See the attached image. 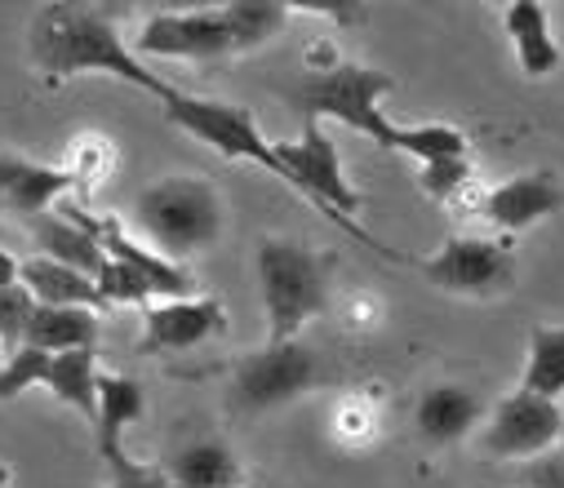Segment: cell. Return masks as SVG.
<instances>
[{"label":"cell","instance_id":"6da1fadb","mask_svg":"<svg viewBox=\"0 0 564 488\" xmlns=\"http://www.w3.org/2000/svg\"><path fill=\"white\" fill-rule=\"evenodd\" d=\"M28 58L32 67L50 80H76V76H116L133 89H143L152 98H161V107L178 94L165 76H156L143 58L133 54V45L120 36L116 19L107 10L94 6H72V0H58V6H45L32 28H28Z\"/></svg>","mask_w":564,"mask_h":488},{"label":"cell","instance_id":"7a4b0ae2","mask_svg":"<svg viewBox=\"0 0 564 488\" xmlns=\"http://www.w3.org/2000/svg\"><path fill=\"white\" fill-rule=\"evenodd\" d=\"M253 267L267 311V343H299V334L334 302V275H329L334 258L299 240L267 236L258 245Z\"/></svg>","mask_w":564,"mask_h":488},{"label":"cell","instance_id":"3957f363","mask_svg":"<svg viewBox=\"0 0 564 488\" xmlns=\"http://www.w3.org/2000/svg\"><path fill=\"white\" fill-rule=\"evenodd\" d=\"M129 218H133L138 240L165 253L170 262H187V258L214 249L223 236V223H227L218 187L205 178H192V174H174V178L143 187Z\"/></svg>","mask_w":564,"mask_h":488},{"label":"cell","instance_id":"277c9868","mask_svg":"<svg viewBox=\"0 0 564 488\" xmlns=\"http://www.w3.org/2000/svg\"><path fill=\"white\" fill-rule=\"evenodd\" d=\"M275 155L280 165L290 170V192H299L321 218H329L334 227H343L351 240H360L365 249H373L378 258H391L400 262V253L391 245H382L378 236H369L356 214L365 209V196L351 187L347 170H343V151L338 142L316 124V120H303V133L299 138H280L275 142Z\"/></svg>","mask_w":564,"mask_h":488},{"label":"cell","instance_id":"5b68a950","mask_svg":"<svg viewBox=\"0 0 564 488\" xmlns=\"http://www.w3.org/2000/svg\"><path fill=\"white\" fill-rule=\"evenodd\" d=\"M395 89V80L378 67H360V63H338L329 72H307L303 80L290 85V107L303 120H338L356 133H365L369 142H378L382 151L395 147V120H387L382 98Z\"/></svg>","mask_w":564,"mask_h":488},{"label":"cell","instance_id":"8992f818","mask_svg":"<svg viewBox=\"0 0 564 488\" xmlns=\"http://www.w3.org/2000/svg\"><path fill=\"white\" fill-rule=\"evenodd\" d=\"M165 120L174 129H183L187 138L214 147L218 155L227 160H249V165L275 174L280 183L290 187V170L280 165V155H275V142L258 129L253 111L240 107V102H214V98H192V94H174L165 102Z\"/></svg>","mask_w":564,"mask_h":488},{"label":"cell","instance_id":"52a82bcc","mask_svg":"<svg viewBox=\"0 0 564 488\" xmlns=\"http://www.w3.org/2000/svg\"><path fill=\"white\" fill-rule=\"evenodd\" d=\"M321 387V360L303 343H267L231 369V409L267 413Z\"/></svg>","mask_w":564,"mask_h":488},{"label":"cell","instance_id":"ba28073f","mask_svg":"<svg viewBox=\"0 0 564 488\" xmlns=\"http://www.w3.org/2000/svg\"><path fill=\"white\" fill-rule=\"evenodd\" d=\"M417 271L427 284L458 297H498L516 284V253L511 240L449 236L432 258L417 262Z\"/></svg>","mask_w":564,"mask_h":488},{"label":"cell","instance_id":"9c48e42d","mask_svg":"<svg viewBox=\"0 0 564 488\" xmlns=\"http://www.w3.org/2000/svg\"><path fill=\"white\" fill-rule=\"evenodd\" d=\"M564 440V409L555 400L511 391L507 400L494 404L485 431H480V453L494 462H533L551 453Z\"/></svg>","mask_w":564,"mask_h":488},{"label":"cell","instance_id":"30bf717a","mask_svg":"<svg viewBox=\"0 0 564 488\" xmlns=\"http://www.w3.org/2000/svg\"><path fill=\"white\" fill-rule=\"evenodd\" d=\"M138 58H183V63H209V58H231V28L223 6L214 10H161L152 14L133 36Z\"/></svg>","mask_w":564,"mask_h":488},{"label":"cell","instance_id":"8fae6325","mask_svg":"<svg viewBox=\"0 0 564 488\" xmlns=\"http://www.w3.org/2000/svg\"><path fill=\"white\" fill-rule=\"evenodd\" d=\"M94 236H98V245H102V253L111 258V262H124L129 271H138L152 289H156V302H178V297H196L200 293V284H196V275L183 267V262H170L165 253H156L152 245H143L138 236H129V227L120 223V218H111V214H89V209H76V205H67Z\"/></svg>","mask_w":564,"mask_h":488},{"label":"cell","instance_id":"7c38bea8","mask_svg":"<svg viewBox=\"0 0 564 488\" xmlns=\"http://www.w3.org/2000/svg\"><path fill=\"white\" fill-rule=\"evenodd\" d=\"M227 334V311L218 297H178V302H152L143 311V356L165 351H192L209 338Z\"/></svg>","mask_w":564,"mask_h":488},{"label":"cell","instance_id":"4fadbf2b","mask_svg":"<svg viewBox=\"0 0 564 488\" xmlns=\"http://www.w3.org/2000/svg\"><path fill=\"white\" fill-rule=\"evenodd\" d=\"M564 205V192H560V178L555 174H520V178H507L498 187L485 192V205H480V218L502 231V236H516V231H529L533 223L560 214Z\"/></svg>","mask_w":564,"mask_h":488},{"label":"cell","instance_id":"5bb4252c","mask_svg":"<svg viewBox=\"0 0 564 488\" xmlns=\"http://www.w3.org/2000/svg\"><path fill=\"white\" fill-rule=\"evenodd\" d=\"M28 227H32V240H36V253H41V258L63 262V267H72V271H80V275H89V280H98V271L107 267V253H102L98 236H94L67 205H58V209L45 214V218H32Z\"/></svg>","mask_w":564,"mask_h":488},{"label":"cell","instance_id":"9a60e30c","mask_svg":"<svg viewBox=\"0 0 564 488\" xmlns=\"http://www.w3.org/2000/svg\"><path fill=\"white\" fill-rule=\"evenodd\" d=\"M485 417V404L476 391L458 387V382H441V387H427L413 409V422H417V435L427 444H458L467 440Z\"/></svg>","mask_w":564,"mask_h":488},{"label":"cell","instance_id":"2e32d148","mask_svg":"<svg viewBox=\"0 0 564 488\" xmlns=\"http://www.w3.org/2000/svg\"><path fill=\"white\" fill-rule=\"evenodd\" d=\"M502 32H507L516 63L529 80H542L560 67V45L551 36V10L542 0H511L502 10Z\"/></svg>","mask_w":564,"mask_h":488},{"label":"cell","instance_id":"e0dca14e","mask_svg":"<svg viewBox=\"0 0 564 488\" xmlns=\"http://www.w3.org/2000/svg\"><path fill=\"white\" fill-rule=\"evenodd\" d=\"M161 466L174 488H245V466L227 440H192Z\"/></svg>","mask_w":564,"mask_h":488},{"label":"cell","instance_id":"ac0fdd59","mask_svg":"<svg viewBox=\"0 0 564 488\" xmlns=\"http://www.w3.org/2000/svg\"><path fill=\"white\" fill-rule=\"evenodd\" d=\"M98 311L85 306H36L23 347H36L45 356H67V351H98Z\"/></svg>","mask_w":564,"mask_h":488},{"label":"cell","instance_id":"d6986e66","mask_svg":"<svg viewBox=\"0 0 564 488\" xmlns=\"http://www.w3.org/2000/svg\"><path fill=\"white\" fill-rule=\"evenodd\" d=\"M148 413V391L143 382L120 378V373H98V417H94V440L102 462L124 453V431Z\"/></svg>","mask_w":564,"mask_h":488},{"label":"cell","instance_id":"ffe728a7","mask_svg":"<svg viewBox=\"0 0 564 488\" xmlns=\"http://www.w3.org/2000/svg\"><path fill=\"white\" fill-rule=\"evenodd\" d=\"M19 284L32 293L36 306H85V311H107L98 297V284L63 262H50L41 253L19 262Z\"/></svg>","mask_w":564,"mask_h":488},{"label":"cell","instance_id":"44dd1931","mask_svg":"<svg viewBox=\"0 0 564 488\" xmlns=\"http://www.w3.org/2000/svg\"><path fill=\"white\" fill-rule=\"evenodd\" d=\"M67 192H76V183L63 165H36V160L19 155L10 174V192H6V214H19L23 223L45 218L63 205Z\"/></svg>","mask_w":564,"mask_h":488},{"label":"cell","instance_id":"7402d4cb","mask_svg":"<svg viewBox=\"0 0 564 488\" xmlns=\"http://www.w3.org/2000/svg\"><path fill=\"white\" fill-rule=\"evenodd\" d=\"M98 351H67V356H50V373H45V391L76 409L89 426L98 417Z\"/></svg>","mask_w":564,"mask_h":488},{"label":"cell","instance_id":"603a6c76","mask_svg":"<svg viewBox=\"0 0 564 488\" xmlns=\"http://www.w3.org/2000/svg\"><path fill=\"white\" fill-rule=\"evenodd\" d=\"M520 391L560 404V395H564V324H533L529 329V356H524Z\"/></svg>","mask_w":564,"mask_h":488},{"label":"cell","instance_id":"cb8c5ba5","mask_svg":"<svg viewBox=\"0 0 564 488\" xmlns=\"http://www.w3.org/2000/svg\"><path fill=\"white\" fill-rule=\"evenodd\" d=\"M223 14H227V28H231V50L253 54L290 28L294 6L290 0H231V6H223Z\"/></svg>","mask_w":564,"mask_h":488},{"label":"cell","instance_id":"d4e9b609","mask_svg":"<svg viewBox=\"0 0 564 488\" xmlns=\"http://www.w3.org/2000/svg\"><path fill=\"white\" fill-rule=\"evenodd\" d=\"M391 151L417 160V165H436V160H467V155H471V138H467L458 124H445V120L400 124Z\"/></svg>","mask_w":564,"mask_h":488},{"label":"cell","instance_id":"484cf974","mask_svg":"<svg viewBox=\"0 0 564 488\" xmlns=\"http://www.w3.org/2000/svg\"><path fill=\"white\" fill-rule=\"evenodd\" d=\"M111 165H116V147L102 138V133H80L72 147H67V174H72V183L80 187V192H94L107 174H111Z\"/></svg>","mask_w":564,"mask_h":488},{"label":"cell","instance_id":"4316f807","mask_svg":"<svg viewBox=\"0 0 564 488\" xmlns=\"http://www.w3.org/2000/svg\"><path fill=\"white\" fill-rule=\"evenodd\" d=\"M98 297H102V306H152L156 302V289L138 275V271H129L124 262H111L107 258V267L98 271Z\"/></svg>","mask_w":564,"mask_h":488},{"label":"cell","instance_id":"83f0119b","mask_svg":"<svg viewBox=\"0 0 564 488\" xmlns=\"http://www.w3.org/2000/svg\"><path fill=\"white\" fill-rule=\"evenodd\" d=\"M50 373V356L36 347H19L6 365H0V400H19L32 387H45Z\"/></svg>","mask_w":564,"mask_h":488},{"label":"cell","instance_id":"f1b7e54d","mask_svg":"<svg viewBox=\"0 0 564 488\" xmlns=\"http://www.w3.org/2000/svg\"><path fill=\"white\" fill-rule=\"evenodd\" d=\"M36 302L23 284L14 289H0V347H23V329H28V319H32Z\"/></svg>","mask_w":564,"mask_h":488},{"label":"cell","instance_id":"f546056e","mask_svg":"<svg viewBox=\"0 0 564 488\" xmlns=\"http://www.w3.org/2000/svg\"><path fill=\"white\" fill-rule=\"evenodd\" d=\"M107 470H111V488H174L161 462H138L129 453L107 457Z\"/></svg>","mask_w":564,"mask_h":488},{"label":"cell","instance_id":"4dcf8cb0","mask_svg":"<svg viewBox=\"0 0 564 488\" xmlns=\"http://www.w3.org/2000/svg\"><path fill=\"white\" fill-rule=\"evenodd\" d=\"M334 426H338V440H343V444H365V440L373 435V426H378V409L365 404V395H347V400L338 404Z\"/></svg>","mask_w":564,"mask_h":488},{"label":"cell","instance_id":"1f68e13d","mask_svg":"<svg viewBox=\"0 0 564 488\" xmlns=\"http://www.w3.org/2000/svg\"><path fill=\"white\" fill-rule=\"evenodd\" d=\"M294 14H321V19H334L338 28H360L369 19V10L351 6V0H299Z\"/></svg>","mask_w":564,"mask_h":488},{"label":"cell","instance_id":"d6a6232c","mask_svg":"<svg viewBox=\"0 0 564 488\" xmlns=\"http://www.w3.org/2000/svg\"><path fill=\"white\" fill-rule=\"evenodd\" d=\"M529 488H564V448H551L533 462H524V479Z\"/></svg>","mask_w":564,"mask_h":488},{"label":"cell","instance_id":"836d02e7","mask_svg":"<svg viewBox=\"0 0 564 488\" xmlns=\"http://www.w3.org/2000/svg\"><path fill=\"white\" fill-rule=\"evenodd\" d=\"M19 262L23 258H14L10 249H0V289H14L19 284Z\"/></svg>","mask_w":564,"mask_h":488},{"label":"cell","instance_id":"e575fe53","mask_svg":"<svg viewBox=\"0 0 564 488\" xmlns=\"http://www.w3.org/2000/svg\"><path fill=\"white\" fill-rule=\"evenodd\" d=\"M19 155H0V214H6V192H10V174H14Z\"/></svg>","mask_w":564,"mask_h":488},{"label":"cell","instance_id":"d590c367","mask_svg":"<svg viewBox=\"0 0 564 488\" xmlns=\"http://www.w3.org/2000/svg\"><path fill=\"white\" fill-rule=\"evenodd\" d=\"M10 479H14V475H10V466H0V488H6Z\"/></svg>","mask_w":564,"mask_h":488},{"label":"cell","instance_id":"8d00e7d4","mask_svg":"<svg viewBox=\"0 0 564 488\" xmlns=\"http://www.w3.org/2000/svg\"><path fill=\"white\" fill-rule=\"evenodd\" d=\"M516 488H529V484H516Z\"/></svg>","mask_w":564,"mask_h":488},{"label":"cell","instance_id":"74e56055","mask_svg":"<svg viewBox=\"0 0 564 488\" xmlns=\"http://www.w3.org/2000/svg\"><path fill=\"white\" fill-rule=\"evenodd\" d=\"M245 488H258V484H245Z\"/></svg>","mask_w":564,"mask_h":488}]
</instances>
